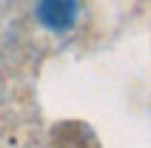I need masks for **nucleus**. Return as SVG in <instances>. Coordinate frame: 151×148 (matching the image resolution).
<instances>
[{
    "label": "nucleus",
    "mask_w": 151,
    "mask_h": 148,
    "mask_svg": "<svg viewBox=\"0 0 151 148\" xmlns=\"http://www.w3.org/2000/svg\"><path fill=\"white\" fill-rule=\"evenodd\" d=\"M77 0H37V20L51 32H66L77 20Z\"/></svg>",
    "instance_id": "1"
}]
</instances>
